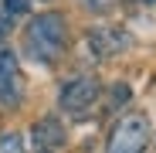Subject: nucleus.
Listing matches in <instances>:
<instances>
[{"instance_id": "nucleus-6", "label": "nucleus", "mask_w": 156, "mask_h": 153, "mask_svg": "<svg viewBox=\"0 0 156 153\" xmlns=\"http://www.w3.org/2000/svg\"><path fill=\"white\" fill-rule=\"evenodd\" d=\"M20 99V71L10 51H0V102H17Z\"/></svg>"}, {"instance_id": "nucleus-2", "label": "nucleus", "mask_w": 156, "mask_h": 153, "mask_svg": "<svg viewBox=\"0 0 156 153\" xmlns=\"http://www.w3.org/2000/svg\"><path fill=\"white\" fill-rule=\"evenodd\" d=\"M146 143H149V122H146V116L133 112V116L119 119V126L109 136V150L105 153H143Z\"/></svg>"}, {"instance_id": "nucleus-1", "label": "nucleus", "mask_w": 156, "mask_h": 153, "mask_svg": "<svg viewBox=\"0 0 156 153\" xmlns=\"http://www.w3.org/2000/svg\"><path fill=\"white\" fill-rule=\"evenodd\" d=\"M65 38H68V27H65V17L48 10V14H37L27 31H24V51L34 58V61H55L65 48Z\"/></svg>"}, {"instance_id": "nucleus-7", "label": "nucleus", "mask_w": 156, "mask_h": 153, "mask_svg": "<svg viewBox=\"0 0 156 153\" xmlns=\"http://www.w3.org/2000/svg\"><path fill=\"white\" fill-rule=\"evenodd\" d=\"M0 153H24L20 136L17 133H4V136H0Z\"/></svg>"}, {"instance_id": "nucleus-9", "label": "nucleus", "mask_w": 156, "mask_h": 153, "mask_svg": "<svg viewBox=\"0 0 156 153\" xmlns=\"http://www.w3.org/2000/svg\"><path fill=\"white\" fill-rule=\"evenodd\" d=\"M7 27H10V20H7V17H0V34H4Z\"/></svg>"}, {"instance_id": "nucleus-5", "label": "nucleus", "mask_w": 156, "mask_h": 153, "mask_svg": "<svg viewBox=\"0 0 156 153\" xmlns=\"http://www.w3.org/2000/svg\"><path fill=\"white\" fill-rule=\"evenodd\" d=\"M31 140H34V146H37L41 153L58 150V146H65V126H61L55 116H44V119H37V122H34Z\"/></svg>"}, {"instance_id": "nucleus-3", "label": "nucleus", "mask_w": 156, "mask_h": 153, "mask_svg": "<svg viewBox=\"0 0 156 153\" xmlns=\"http://www.w3.org/2000/svg\"><path fill=\"white\" fill-rule=\"evenodd\" d=\"M95 99H98V78H92V75H78V78H71L61 89V109L82 112V109L92 106Z\"/></svg>"}, {"instance_id": "nucleus-4", "label": "nucleus", "mask_w": 156, "mask_h": 153, "mask_svg": "<svg viewBox=\"0 0 156 153\" xmlns=\"http://www.w3.org/2000/svg\"><path fill=\"white\" fill-rule=\"evenodd\" d=\"M88 48L98 58H109V55H119L122 48H129V34L119 27H98L88 34Z\"/></svg>"}, {"instance_id": "nucleus-8", "label": "nucleus", "mask_w": 156, "mask_h": 153, "mask_svg": "<svg viewBox=\"0 0 156 153\" xmlns=\"http://www.w3.org/2000/svg\"><path fill=\"white\" fill-rule=\"evenodd\" d=\"M7 10L10 14H24L27 10V0H7Z\"/></svg>"}]
</instances>
